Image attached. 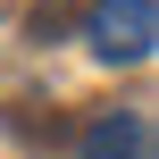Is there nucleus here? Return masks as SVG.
<instances>
[{
	"label": "nucleus",
	"instance_id": "nucleus-1",
	"mask_svg": "<svg viewBox=\"0 0 159 159\" xmlns=\"http://www.w3.org/2000/svg\"><path fill=\"white\" fill-rule=\"evenodd\" d=\"M84 42L109 59V67H143L159 42V8L151 0H92L84 8Z\"/></svg>",
	"mask_w": 159,
	"mask_h": 159
},
{
	"label": "nucleus",
	"instance_id": "nucleus-2",
	"mask_svg": "<svg viewBox=\"0 0 159 159\" xmlns=\"http://www.w3.org/2000/svg\"><path fill=\"white\" fill-rule=\"evenodd\" d=\"M84 159H151V109H101L84 126Z\"/></svg>",
	"mask_w": 159,
	"mask_h": 159
}]
</instances>
